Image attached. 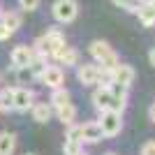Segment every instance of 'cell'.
I'll return each instance as SVG.
<instances>
[{"mask_svg": "<svg viewBox=\"0 0 155 155\" xmlns=\"http://www.w3.org/2000/svg\"><path fill=\"white\" fill-rule=\"evenodd\" d=\"M65 35L60 28H49L44 35H39L35 42H32V51L42 56V58H53V53L58 51L60 46H65Z\"/></svg>", "mask_w": 155, "mask_h": 155, "instance_id": "1", "label": "cell"}, {"mask_svg": "<svg viewBox=\"0 0 155 155\" xmlns=\"http://www.w3.org/2000/svg\"><path fill=\"white\" fill-rule=\"evenodd\" d=\"M88 53H91L93 63L100 67V70H114L120 60H118V53L111 49L109 42H104V39H95V42H91V46H88Z\"/></svg>", "mask_w": 155, "mask_h": 155, "instance_id": "2", "label": "cell"}, {"mask_svg": "<svg viewBox=\"0 0 155 155\" xmlns=\"http://www.w3.org/2000/svg\"><path fill=\"white\" fill-rule=\"evenodd\" d=\"M97 125H100V130H102L104 139H114V137H118L120 130H123V114L102 111L100 118H97Z\"/></svg>", "mask_w": 155, "mask_h": 155, "instance_id": "3", "label": "cell"}, {"mask_svg": "<svg viewBox=\"0 0 155 155\" xmlns=\"http://www.w3.org/2000/svg\"><path fill=\"white\" fill-rule=\"evenodd\" d=\"M51 14L58 23L67 26V23H72L79 16V2L77 0H56L51 7Z\"/></svg>", "mask_w": 155, "mask_h": 155, "instance_id": "4", "label": "cell"}, {"mask_svg": "<svg viewBox=\"0 0 155 155\" xmlns=\"http://www.w3.org/2000/svg\"><path fill=\"white\" fill-rule=\"evenodd\" d=\"M35 102H37V100H35L32 88H28V86H16V88H14V111L26 114V111H30V107Z\"/></svg>", "mask_w": 155, "mask_h": 155, "instance_id": "5", "label": "cell"}, {"mask_svg": "<svg viewBox=\"0 0 155 155\" xmlns=\"http://www.w3.org/2000/svg\"><path fill=\"white\" fill-rule=\"evenodd\" d=\"M39 81H42V86H46V88H60V86H65V72L60 65H46V70L42 72V77H39Z\"/></svg>", "mask_w": 155, "mask_h": 155, "instance_id": "6", "label": "cell"}, {"mask_svg": "<svg viewBox=\"0 0 155 155\" xmlns=\"http://www.w3.org/2000/svg\"><path fill=\"white\" fill-rule=\"evenodd\" d=\"M84 150V143H81V134H79V125H70L67 127V134H65V143H63V153L65 155H79Z\"/></svg>", "mask_w": 155, "mask_h": 155, "instance_id": "7", "label": "cell"}, {"mask_svg": "<svg viewBox=\"0 0 155 155\" xmlns=\"http://www.w3.org/2000/svg\"><path fill=\"white\" fill-rule=\"evenodd\" d=\"M77 79L79 84L84 86H97V79H100V67L95 63H79L77 65Z\"/></svg>", "mask_w": 155, "mask_h": 155, "instance_id": "8", "label": "cell"}, {"mask_svg": "<svg viewBox=\"0 0 155 155\" xmlns=\"http://www.w3.org/2000/svg\"><path fill=\"white\" fill-rule=\"evenodd\" d=\"M79 134H81V143H100L104 139L97 120H88V123L79 125Z\"/></svg>", "mask_w": 155, "mask_h": 155, "instance_id": "9", "label": "cell"}, {"mask_svg": "<svg viewBox=\"0 0 155 155\" xmlns=\"http://www.w3.org/2000/svg\"><path fill=\"white\" fill-rule=\"evenodd\" d=\"M32 56H35L32 46L19 44V46H14V49H12V53H9V60H12L14 70H16V67H28V65H30V60H32Z\"/></svg>", "mask_w": 155, "mask_h": 155, "instance_id": "10", "label": "cell"}, {"mask_svg": "<svg viewBox=\"0 0 155 155\" xmlns=\"http://www.w3.org/2000/svg\"><path fill=\"white\" fill-rule=\"evenodd\" d=\"M132 81H134V67L127 63H118L114 67V84L123 86V88H130Z\"/></svg>", "mask_w": 155, "mask_h": 155, "instance_id": "11", "label": "cell"}, {"mask_svg": "<svg viewBox=\"0 0 155 155\" xmlns=\"http://www.w3.org/2000/svg\"><path fill=\"white\" fill-rule=\"evenodd\" d=\"M91 102H93V107L97 109V114L109 111V107H111V91H109V88H104V86H97L95 91H93V95H91Z\"/></svg>", "mask_w": 155, "mask_h": 155, "instance_id": "12", "label": "cell"}, {"mask_svg": "<svg viewBox=\"0 0 155 155\" xmlns=\"http://www.w3.org/2000/svg\"><path fill=\"white\" fill-rule=\"evenodd\" d=\"M53 60H58V65H65V67H77L79 65V51L65 44L53 53Z\"/></svg>", "mask_w": 155, "mask_h": 155, "instance_id": "13", "label": "cell"}, {"mask_svg": "<svg viewBox=\"0 0 155 155\" xmlns=\"http://www.w3.org/2000/svg\"><path fill=\"white\" fill-rule=\"evenodd\" d=\"M21 14L16 12V9H9V12H2V16H0V23H2V28H5L7 32H9V37H12L14 32L21 28Z\"/></svg>", "mask_w": 155, "mask_h": 155, "instance_id": "14", "label": "cell"}, {"mask_svg": "<svg viewBox=\"0 0 155 155\" xmlns=\"http://www.w3.org/2000/svg\"><path fill=\"white\" fill-rule=\"evenodd\" d=\"M30 114H32V120L35 123H49L53 116V109L49 102H35L30 107Z\"/></svg>", "mask_w": 155, "mask_h": 155, "instance_id": "15", "label": "cell"}, {"mask_svg": "<svg viewBox=\"0 0 155 155\" xmlns=\"http://www.w3.org/2000/svg\"><path fill=\"white\" fill-rule=\"evenodd\" d=\"M53 116L58 118L65 127H70V125H74V120H77V107L72 102L65 104V107H58V109H53Z\"/></svg>", "mask_w": 155, "mask_h": 155, "instance_id": "16", "label": "cell"}, {"mask_svg": "<svg viewBox=\"0 0 155 155\" xmlns=\"http://www.w3.org/2000/svg\"><path fill=\"white\" fill-rule=\"evenodd\" d=\"M137 16H139V23H141L143 28H153V26H155V7L150 5L148 0L139 5V9H137Z\"/></svg>", "mask_w": 155, "mask_h": 155, "instance_id": "17", "label": "cell"}, {"mask_svg": "<svg viewBox=\"0 0 155 155\" xmlns=\"http://www.w3.org/2000/svg\"><path fill=\"white\" fill-rule=\"evenodd\" d=\"M70 102H72V95H70V91H67L65 86H60V88H53V91H51V97H49L51 109L65 107V104H70Z\"/></svg>", "mask_w": 155, "mask_h": 155, "instance_id": "18", "label": "cell"}, {"mask_svg": "<svg viewBox=\"0 0 155 155\" xmlns=\"http://www.w3.org/2000/svg\"><path fill=\"white\" fill-rule=\"evenodd\" d=\"M16 150V134L14 132H0V155H14Z\"/></svg>", "mask_w": 155, "mask_h": 155, "instance_id": "19", "label": "cell"}, {"mask_svg": "<svg viewBox=\"0 0 155 155\" xmlns=\"http://www.w3.org/2000/svg\"><path fill=\"white\" fill-rule=\"evenodd\" d=\"M14 111V88L5 86L0 88V114H9Z\"/></svg>", "mask_w": 155, "mask_h": 155, "instance_id": "20", "label": "cell"}, {"mask_svg": "<svg viewBox=\"0 0 155 155\" xmlns=\"http://www.w3.org/2000/svg\"><path fill=\"white\" fill-rule=\"evenodd\" d=\"M46 65H49V58H42V56H32L30 65H28V70L32 72V77H35V81H39V77H42V72L46 70Z\"/></svg>", "mask_w": 155, "mask_h": 155, "instance_id": "21", "label": "cell"}, {"mask_svg": "<svg viewBox=\"0 0 155 155\" xmlns=\"http://www.w3.org/2000/svg\"><path fill=\"white\" fill-rule=\"evenodd\" d=\"M14 77H16V84L19 86H28L35 81V77H32V72L28 70V67H16L14 70Z\"/></svg>", "mask_w": 155, "mask_h": 155, "instance_id": "22", "label": "cell"}, {"mask_svg": "<svg viewBox=\"0 0 155 155\" xmlns=\"http://www.w3.org/2000/svg\"><path fill=\"white\" fill-rule=\"evenodd\" d=\"M116 7H120V9H125V12H132L137 14V9H139V5H141V0H111Z\"/></svg>", "mask_w": 155, "mask_h": 155, "instance_id": "23", "label": "cell"}, {"mask_svg": "<svg viewBox=\"0 0 155 155\" xmlns=\"http://www.w3.org/2000/svg\"><path fill=\"white\" fill-rule=\"evenodd\" d=\"M37 5H39V0H19V7L23 12H35Z\"/></svg>", "mask_w": 155, "mask_h": 155, "instance_id": "24", "label": "cell"}, {"mask_svg": "<svg viewBox=\"0 0 155 155\" xmlns=\"http://www.w3.org/2000/svg\"><path fill=\"white\" fill-rule=\"evenodd\" d=\"M141 155H155V139L153 141H146L141 146Z\"/></svg>", "mask_w": 155, "mask_h": 155, "instance_id": "25", "label": "cell"}, {"mask_svg": "<svg viewBox=\"0 0 155 155\" xmlns=\"http://www.w3.org/2000/svg\"><path fill=\"white\" fill-rule=\"evenodd\" d=\"M7 37H9V32H7L5 28H2V23H0V42H5Z\"/></svg>", "mask_w": 155, "mask_h": 155, "instance_id": "26", "label": "cell"}, {"mask_svg": "<svg viewBox=\"0 0 155 155\" xmlns=\"http://www.w3.org/2000/svg\"><path fill=\"white\" fill-rule=\"evenodd\" d=\"M148 63H150V65L155 67V46L150 49V53H148Z\"/></svg>", "mask_w": 155, "mask_h": 155, "instance_id": "27", "label": "cell"}, {"mask_svg": "<svg viewBox=\"0 0 155 155\" xmlns=\"http://www.w3.org/2000/svg\"><path fill=\"white\" fill-rule=\"evenodd\" d=\"M148 118H150V123H155V104L148 109Z\"/></svg>", "mask_w": 155, "mask_h": 155, "instance_id": "28", "label": "cell"}, {"mask_svg": "<svg viewBox=\"0 0 155 155\" xmlns=\"http://www.w3.org/2000/svg\"><path fill=\"white\" fill-rule=\"evenodd\" d=\"M148 2H150V5H153V7H155V0H148Z\"/></svg>", "mask_w": 155, "mask_h": 155, "instance_id": "29", "label": "cell"}, {"mask_svg": "<svg viewBox=\"0 0 155 155\" xmlns=\"http://www.w3.org/2000/svg\"><path fill=\"white\" fill-rule=\"evenodd\" d=\"M79 155H88V153H86V150H81V153H79Z\"/></svg>", "mask_w": 155, "mask_h": 155, "instance_id": "30", "label": "cell"}, {"mask_svg": "<svg viewBox=\"0 0 155 155\" xmlns=\"http://www.w3.org/2000/svg\"><path fill=\"white\" fill-rule=\"evenodd\" d=\"M104 155H116V153H104Z\"/></svg>", "mask_w": 155, "mask_h": 155, "instance_id": "31", "label": "cell"}, {"mask_svg": "<svg viewBox=\"0 0 155 155\" xmlns=\"http://www.w3.org/2000/svg\"><path fill=\"white\" fill-rule=\"evenodd\" d=\"M26 155H32V153H26Z\"/></svg>", "mask_w": 155, "mask_h": 155, "instance_id": "32", "label": "cell"}, {"mask_svg": "<svg viewBox=\"0 0 155 155\" xmlns=\"http://www.w3.org/2000/svg\"><path fill=\"white\" fill-rule=\"evenodd\" d=\"M141 2H146V0H141Z\"/></svg>", "mask_w": 155, "mask_h": 155, "instance_id": "33", "label": "cell"}, {"mask_svg": "<svg viewBox=\"0 0 155 155\" xmlns=\"http://www.w3.org/2000/svg\"><path fill=\"white\" fill-rule=\"evenodd\" d=\"M0 9H2V7H0Z\"/></svg>", "mask_w": 155, "mask_h": 155, "instance_id": "34", "label": "cell"}]
</instances>
